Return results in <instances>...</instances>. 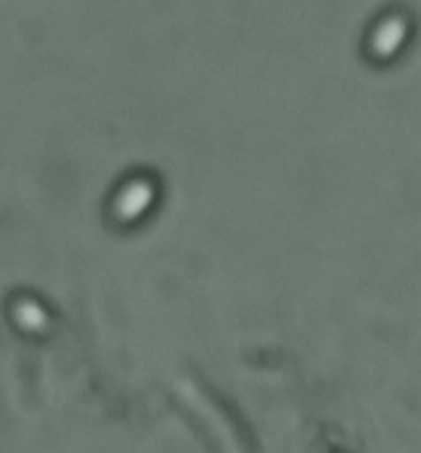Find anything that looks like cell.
Segmentation results:
<instances>
[{
	"label": "cell",
	"instance_id": "1",
	"mask_svg": "<svg viewBox=\"0 0 421 453\" xmlns=\"http://www.w3.org/2000/svg\"><path fill=\"white\" fill-rule=\"evenodd\" d=\"M151 196H154V191H151L149 183H130V186L119 194V199H117V215H119L122 220L138 218V215L151 204Z\"/></svg>",
	"mask_w": 421,
	"mask_h": 453
},
{
	"label": "cell",
	"instance_id": "2",
	"mask_svg": "<svg viewBox=\"0 0 421 453\" xmlns=\"http://www.w3.org/2000/svg\"><path fill=\"white\" fill-rule=\"evenodd\" d=\"M406 37V24L401 19H390L385 21L379 29H377V37H374V50L379 56H390Z\"/></svg>",
	"mask_w": 421,
	"mask_h": 453
},
{
	"label": "cell",
	"instance_id": "3",
	"mask_svg": "<svg viewBox=\"0 0 421 453\" xmlns=\"http://www.w3.org/2000/svg\"><path fill=\"white\" fill-rule=\"evenodd\" d=\"M16 319L21 321V326H27V329H42L45 324H48V319H45V313L34 305V303H19V308H16Z\"/></svg>",
	"mask_w": 421,
	"mask_h": 453
}]
</instances>
